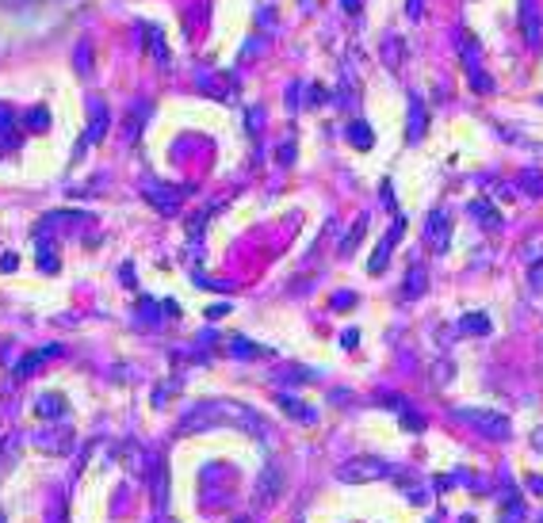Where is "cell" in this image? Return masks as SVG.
<instances>
[{"label":"cell","instance_id":"cell-1","mask_svg":"<svg viewBox=\"0 0 543 523\" xmlns=\"http://www.w3.org/2000/svg\"><path fill=\"white\" fill-rule=\"evenodd\" d=\"M448 241H451V214L448 210H433L425 218V244L428 252H448Z\"/></svg>","mask_w":543,"mask_h":523},{"label":"cell","instance_id":"cell-2","mask_svg":"<svg viewBox=\"0 0 543 523\" xmlns=\"http://www.w3.org/2000/svg\"><path fill=\"white\" fill-rule=\"evenodd\" d=\"M521 35H524V46L528 50H540L543 46V15H540V4L536 0H521Z\"/></svg>","mask_w":543,"mask_h":523},{"label":"cell","instance_id":"cell-3","mask_svg":"<svg viewBox=\"0 0 543 523\" xmlns=\"http://www.w3.org/2000/svg\"><path fill=\"white\" fill-rule=\"evenodd\" d=\"M391 466L386 462H379V459H356V462H348V466H340V481H375V478H391Z\"/></svg>","mask_w":543,"mask_h":523},{"label":"cell","instance_id":"cell-4","mask_svg":"<svg viewBox=\"0 0 543 523\" xmlns=\"http://www.w3.org/2000/svg\"><path fill=\"white\" fill-rule=\"evenodd\" d=\"M463 420H471L475 428H482V436H490V439H505L509 436V420L505 416H498V413H486V408H463Z\"/></svg>","mask_w":543,"mask_h":523},{"label":"cell","instance_id":"cell-5","mask_svg":"<svg viewBox=\"0 0 543 523\" xmlns=\"http://www.w3.org/2000/svg\"><path fill=\"white\" fill-rule=\"evenodd\" d=\"M406 233V218H394V226H391V233L379 241V249L371 252V260H368V272L371 275H379L386 267V260H391V252H394V244H398V237Z\"/></svg>","mask_w":543,"mask_h":523},{"label":"cell","instance_id":"cell-6","mask_svg":"<svg viewBox=\"0 0 543 523\" xmlns=\"http://www.w3.org/2000/svg\"><path fill=\"white\" fill-rule=\"evenodd\" d=\"M467 210H471V218L482 226L486 233H501V210L493 207L490 199H471V207H467Z\"/></svg>","mask_w":543,"mask_h":523},{"label":"cell","instance_id":"cell-7","mask_svg":"<svg viewBox=\"0 0 543 523\" xmlns=\"http://www.w3.org/2000/svg\"><path fill=\"white\" fill-rule=\"evenodd\" d=\"M456 50H459V58H463L467 73H471V69H482V65H478V61H482V50H478V38H475L467 27H459V31H456Z\"/></svg>","mask_w":543,"mask_h":523},{"label":"cell","instance_id":"cell-8","mask_svg":"<svg viewBox=\"0 0 543 523\" xmlns=\"http://www.w3.org/2000/svg\"><path fill=\"white\" fill-rule=\"evenodd\" d=\"M425 122H428L425 100H421V96L413 92V96H410V130H406L410 142H421V138H425Z\"/></svg>","mask_w":543,"mask_h":523},{"label":"cell","instance_id":"cell-9","mask_svg":"<svg viewBox=\"0 0 543 523\" xmlns=\"http://www.w3.org/2000/svg\"><path fill=\"white\" fill-rule=\"evenodd\" d=\"M383 61L391 65L394 73H402V65H406V43H402V35H394V31H386V38H383Z\"/></svg>","mask_w":543,"mask_h":523},{"label":"cell","instance_id":"cell-10","mask_svg":"<svg viewBox=\"0 0 543 523\" xmlns=\"http://www.w3.org/2000/svg\"><path fill=\"white\" fill-rule=\"evenodd\" d=\"M88 111H92V126H88L85 142H100V138L108 134V108H103L100 100H92V103H88Z\"/></svg>","mask_w":543,"mask_h":523},{"label":"cell","instance_id":"cell-11","mask_svg":"<svg viewBox=\"0 0 543 523\" xmlns=\"http://www.w3.org/2000/svg\"><path fill=\"white\" fill-rule=\"evenodd\" d=\"M345 138H348V142L356 145V149H371V145H375V134H371V130H368V122H363V119L348 122Z\"/></svg>","mask_w":543,"mask_h":523},{"label":"cell","instance_id":"cell-12","mask_svg":"<svg viewBox=\"0 0 543 523\" xmlns=\"http://www.w3.org/2000/svg\"><path fill=\"white\" fill-rule=\"evenodd\" d=\"M12 126H15V111L8 108V103H0V149H12L15 145Z\"/></svg>","mask_w":543,"mask_h":523},{"label":"cell","instance_id":"cell-13","mask_svg":"<svg viewBox=\"0 0 543 523\" xmlns=\"http://www.w3.org/2000/svg\"><path fill=\"white\" fill-rule=\"evenodd\" d=\"M199 88L215 92L218 100H226V96H230V80H226V77H218V73H199Z\"/></svg>","mask_w":543,"mask_h":523},{"label":"cell","instance_id":"cell-14","mask_svg":"<svg viewBox=\"0 0 543 523\" xmlns=\"http://www.w3.org/2000/svg\"><path fill=\"white\" fill-rule=\"evenodd\" d=\"M280 489H283L280 470H275V466H268V478H261V501H275V496H280Z\"/></svg>","mask_w":543,"mask_h":523},{"label":"cell","instance_id":"cell-15","mask_svg":"<svg viewBox=\"0 0 543 523\" xmlns=\"http://www.w3.org/2000/svg\"><path fill=\"white\" fill-rule=\"evenodd\" d=\"M459 332H478V337H482V332H490V317L486 314H467L463 321H459Z\"/></svg>","mask_w":543,"mask_h":523},{"label":"cell","instance_id":"cell-16","mask_svg":"<svg viewBox=\"0 0 543 523\" xmlns=\"http://www.w3.org/2000/svg\"><path fill=\"white\" fill-rule=\"evenodd\" d=\"M406 298H413V294H425V267H410V275H406Z\"/></svg>","mask_w":543,"mask_h":523},{"label":"cell","instance_id":"cell-17","mask_svg":"<svg viewBox=\"0 0 543 523\" xmlns=\"http://www.w3.org/2000/svg\"><path fill=\"white\" fill-rule=\"evenodd\" d=\"M467 80H471L475 92H493V88H498V84H493V77H490L486 69H471V73H467Z\"/></svg>","mask_w":543,"mask_h":523},{"label":"cell","instance_id":"cell-18","mask_svg":"<svg viewBox=\"0 0 543 523\" xmlns=\"http://www.w3.org/2000/svg\"><path fill=\"white\" fill-rule=\"evenodd\" d=\"M38 413H43V416H61V413H66V405H61V397L58 394H43V397H38Z\"/></svg>","mask_w":543,"mask_h":523},{"label":"cell","instance_id":"cell-19","mask_svg":"<svg viewBox=\"0 0 543 523\" xmlns=\"http://www.w3.org/2000/svg\"><path fill=\"white\" fill-rule=\"evenodd\" d=\"M363 230H368V218H360V222L352 226V233L345 237V244H340V256H348L352 252V244H360V237H363Z\"/></svg>","mask_w":543,"mask_h":523},{"label":"cell","instance_id":"cell-20","mask_svg":"<svg viewBox=\"0 0 543 523\" xmlns=\"http://www.w3.org/2000/svg\"><path fill=\"white\" fill-rule=\"evenodd\" d=\"M150 50H153V58L161 61V69L168 65V54H165V38H161V31H150Z\"/></svg>","mask_w":543,"mask_h":523},{"label":"cell","instance_id":"cell-21","mask_svg":"<svg viewBox=\"0 0 543 523\" xmlns=\"http://www.w3.org/2000/svg\"><path fill=\"white\" fill-rule=\"evenodd\" d=\"M230 355L253 359V355H261V348H253V344H245V340H241V337H233V340H230Z\"/></svg>","mask_w":543,"mask_h":523},{"label":"cell","instance_id":"cell-22","mask_svg":"<svg viewBox=\"0 0 543 523\" xmlns=\"http://www.w3.org/2000/svg\"><path fill=\"white\" fill-rule=\"evenodd\" d=\"M521 184H524V191H532V195H543V176L540 172H521Z\"/></svg>","mask_w":543,"mask_h":523},{"label":"cell","instance_id":"cell-23","mask_svg":"<svg viewBox=\"0 0 543 523\" xmlns=\"http://www.w3.org/2000/svg\"><path fill=\"white\" fill-rule=\"evenodd\" d=\"M88 61H92V43H80V50H77V69L85 73V77H88V69H92Z\"/></svg>","mask_w":543,"mask_h":523},{"label":"cell","instance_id":"cell-24","mask_svg":"<svg viewBox=\"0 0 543 523\" xmlns=\"http://www.w3.org/2000/svg\"><path fill=\"white\" fill-rule=\"evenodd\" d=\"M27 122H31V130H46L50 115H46V108H35V111H27Z\"/></svg>","mask_w":543,"mask_h":523},{"label":"cell","instance_id":"cell-25","mask_svg":"<svg viewBox=\"0 0 543 523\" xmlns=\"http://www.w3.org/2000/svg\"><path fill=\"white\" fill-rule=\"evenodd\" d=\"M280 402H283V408H287V413H295L298 420H314V413H310V408H303L298 402H291V397H280Z\"/></svg>","mask_w":543,"mask_h":523},{"label":"cell","instance_id":"cell-26","mask_svg":"<svg viewBox=\"0 0 543 523\" xmlns=\"http://www.w3.org/2000/svg\"><path fill=\"white\" fill-rule=\"evenodd\" d=\"M528 279H532V290H540V294H543V252H540V264H532Z\"/></svg>","mask_w":543,"mask_h":523},{"label":"cell","instance_id":"cell-27","mask_svg":"<svg viewBox=\"0 0 543 523\" xmlns=\"http://www.w3.org/2000/svg\"><path fill=\"white\" fill-rule=\"evenodd\" d=\"M402 424H406L410 432H421V428H425V416H417V413H402Z\"/></svg>","mask_w":543,"mask_h":523},{"label":"cell","instance_id":"cell-28","mask_svg":"<svg viewBox=\"0 0 543 523\" xmlns=\"http://www.w3.org/2000/svg\"><path fill=\"white\" fill-rule=\"evenodd\" d=\"M406 15L410 20H421L425 15V0H406Z\"/></svg>","mask_w":543,"mask_h":523},{"label":"cell","instance_id":"cell-29","mask_svg":"<svg viewBox=\"0 0 543 523\" xmlns=\"http://www.w3.org/2000/svg\"><path fill=\"white\" fill-rule=\"evenodd\" d=\"M352 302H356V294H348V290H340V294H333V306H337V309L352 306Z\"/></svg>","mask_w":543,"mask_h":523},{"label":"cell","instance_id":"cell-30","mask_svg":"<svg viewBox=\"0 0 543 523\" xmlns=\"http://www.w3.org/2000/svg\"><path fill=\"white\" fill-rule=\"evenodd\" d=\"M280 161H283V165H291V142L280 145Z\"/></svg>","mask_w":543,"mask_h":523},{"label":"cell","instance_id":"cell-31","mask_svg":"<svg viewBox=\"0 0 543 523\" xmlns=\"http://www.w3.org/2000/svg\"><path fill=\"white\" fill-rule=\"evenodd\" d=\"M345 4V12H360V0H340Z\"/></svg>","mask_w":543,"mask_h":523},{"label":"cell","instance_id":"cell-32","mask_svg":"<svg viewBox=\"0 0 543 523\" xmlns=\"http://www.w3.org/2000/svg\"><path fill=\"white\" fill-rule=\"evenodd\" d=\"M463 523H475V520H463Z\"/></svg>","mask_w":543,"mask_h":523},{"label":"cell","instance_id":"cell-33","mask_svg":"<svg viewBox=\"0 0 543 523\" xmlns=\"http://www.w3.org/2000/svg\"><path fill=\"white\" fill-rule=\"evenodd\" d=\"M238 523H249V520H238Z\"/></svg>","mask_w":543,"mask_h":523},{"label":"cell","instance_id":"cell-34","mask_svg":"<svg viewBox=\"0 0 543 523\" xmlns=\"http://www.w3.org/2000/svg\"><path fill=\"white\" fill-rule=\"evenodd\" d=\"M0 523H4V516H0Z\"/></svg>","mask_w":543,"mask_h":523},{"label":"cell","instance_id":"cell-35","mask_svg":"<svg viewBox=\"0 0 543 523\" xmlns=\"http://www.w3.org/2000/svg\"><path fill=\"white\" fill-rule=\"evenodd\" d=\"M540 103H543V96H540Z\"/></svg>","mask_w":543,"mask_h":523}]
</instances>
